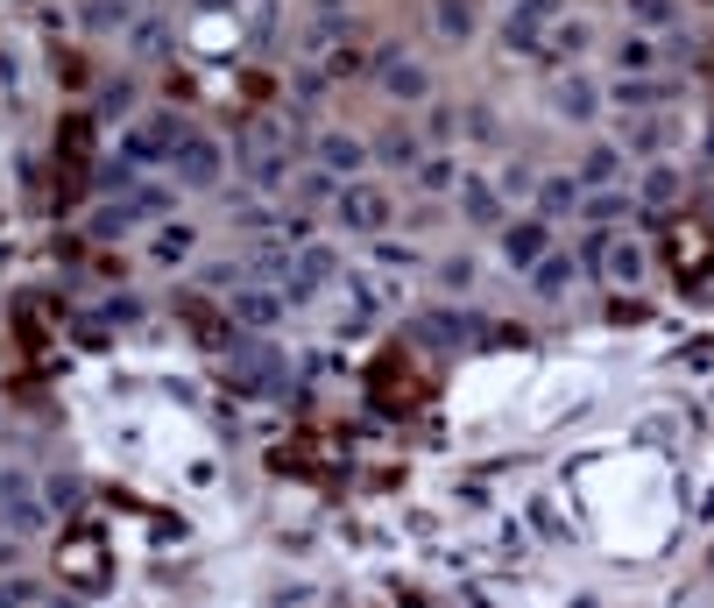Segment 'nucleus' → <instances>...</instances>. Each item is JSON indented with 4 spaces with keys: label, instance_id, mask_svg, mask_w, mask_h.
Wrapping results in <instances>:
<instances>
[{
    "label": "nucleus",
    "instance_id": "nucleus-1",
    "mask_svg": "<svg viewBox=\"0 0 714 608\" xmlns=\"http://www.w3.org/2000/svg\"><path fill=\"white\" fill-rule=\"evenodd\" d=\"M333 213H340L347 234H382L396 219V199L382 184H368V177H340L333 184Z\"/></svg>",
    "mask_w": 714,
    "mask_h": 608
},
{
    "label": "nucleus",
    "instance_id": "nucleus-2",
    "mask_svg": "<svg viewBox=\"0 0 714 608\" xmlns=\"http://www.w3.org/2000/svg\"><path fill=\"white\" fill-rule=\"evenodd\" d=\"M170 170H177V184H185V191H213L219 177H227V156H219L213 135H185L170 150Z\"/></svg>",
    "mask_w": 714,
    "mask_h": 608
},
{
    "label": "nucleus",
    "instance_id": "nucleus-3",
    "mask_svg": "<svg viewBox=\"0 0 714 608\" xmlns=\"http://www.w3.org/2000/svg\"><path fill=\"white\" fill-rule=\"evenodd\" d=\"M43 510H50V502H36V481H28L22 467H0V516H8V524L14 530H36Z\"/></svg>",
    "mask_w": 714,
    "mask_h": 608
},
{
    "label": "nucleus",
    "instance_id": "nucleus-4",
    "mask_svg": "<svg viewBox=\"0 0 714 608\" xmlns=\"http://www.w3.org/2000/svg\"><path fill=\"white\" fill-rule=\"evenodd\" d=\"M382 93L404 99V107H418V99H431V71L418 64V57H404V50H382Z\"/></svg>",
    "mask_w": 714,
    "mask_h": 608
},
{
    "label": "nucleus",
    "instance_id": "nucleus-5",
    "mask_svg": "<svg viewBox=\"0 0 714 608\" xmlns=\"http://www.w3.org/2000/svg\"><path fill=\"white\" fill-rule=\"evenodd\" d=\"M545 248H552V241H545V219L538 213H524L516 227H502V262H510V270H531Z\"/></svg>",
    "mask_w": 714,
    "mask_h": 608
},
{
    "label": "nucleus",
    "instance_id": "nucleus-6",
    "mask_svg": "<svg viewBox=\"0 0 714 608\" xmlns=\"http://www.w3.org/2000/svg\"><path fill=\"white\" fill-rule=\"evenodd\" d=\"M311 163H319L325 177H361L368 170V142L361 135H319V156Z\"/></svg>",
    "mask_w": 714,
    "mask_h": 608
},
{
    "label": "nucleus",
    "instance_id": "nucleus-7",
    "mask_svg": "<svg viewBox=\"0 0 714 608\" xmlns=\"http://www.w3.org/2000/svg\"><path fill=\"white\" fill-rule=\"evenodd\" d=\"M559 14V0H516V14L502 22V36H510V50H538L545 22Z\"/></svg>",
    "mask_w": 714,
    "mask_h": 608
},
{
    "label": "nucleus",
    "instance_id": "nucleus-8",
    "mask_svg": "<svg viewBox=\"0 0 714 608\" xmlns=\"http://www.w3.org/2000/svg\"><path fill=\"white\" fill-rule=\"evenodd\" d=\"M580 177H538V191H531V213L538 219H567V213H580Z\"/></svg>",
    "mask_w": 714,
    "mask_h": 608
},
{
    "label": "nucleus",
    "instance_id": "nucleus-9",
    "mask_svg": "<svg viewBox=\"0 0 714 608\" xmlns=\"http://www.w3.org/2000/svg\"><path fill=\"white\" fill-rule=\"evenodd\" d=\"M573 284H580V262L559 255V248H545V255L531 262V290H538V298H567Z\"/></svg>",
    "mask_w": 714,
    "mask_h": 608
},
{
    "label": "nucleus",
    "instance_id": "nucleus-10",
    "mask_svg": "<svg viewBox=\"0 0 714 608\" xmlns=\"http://www.w3.org/2000/svg\"><path fill=\"white\" fill-rule=\"evenodd\" d=\"M460 205H467V219H474V227H496V219H502V191L496 184H481V177H460Z\"/></svg>",
    "mask_w": 714,
    "mask_h": 608
},
{
    "label": "nucleus",
    "instance_id": "nucleus-11",
    "mask_svg": "<svg viewBox=\"0 0 714 608\" xmlns=\"http://www.w3.org/2000/svg\"><path fill=\"white\" fill-rule=\"evenodd\" d=\"M602 276L608 284H644V248L636 241H602Z\"/></svg>",
    "mask_w": 714,
    "mask_h": 608
},
{
    "label": "nucleus",
    "instance_id": "nucleus-12",
    "mask_svg": "<svg viewBox=\"0 0 714 608\" xmlns=\"http://www.w3.org/2000/svg\"><path fill=\"white\" fill-rule=\"evenodd\" d=\"M622 177V150L616 142H594L587 163H580V191H602V184H616Z\"/></svg>",
    "mask_w": 714,
    "mask_h": 608
},
{
    "label": "nucleus",
    "instance_id": "nucleus-13",
    "mask_svg": "<svg viewBox=\"0 0 714 608\" xmlns=\"http://www.w3.org/2000/svg\"><path fill=\"white\" fill-rule=\"evenodd\" d=\"M234 319L276 325V319H284V298H276V290H234Z\"/></svg>",
    "mask_w": 714,
    "mask_h": 608
},
{
    "label": "nucleus",
    "instance_id": "nucleus-14",
    "mask_svg": "<svg viewBox=\"0 0 714 608\" xmlns=\"http://www.w3.org/2000/svg\"><path fill=\"white\" fill-rule=\"evenodd\" d=\"M616 107H622V114H658V107H665V85H658V79H622V85H616Z\"/></svg>",
    "mask_w": 714,
    "mask_h": 608
},
{
    "label": "nucleus",
    "instance_id": "nucleus-15",
    "mask_svg": "<svg viewBox=\"0 0 714 608\" xmlns=\"http://www.w3.org/2000/svg\"><path fill=\"white\" fill-rule=\"evenodd\" d=\"M376 156L390 163V170H418V156H425V142L410 135V128H390V135L376 142Z\"/></svg>",
    "mask_w": 714,
    "mask_h": 608
},
{
    "label": "nucleus",
    "instance_id": "nucleus-16",
    "mask_svg": "<svg viewBox=\"0 0 714 608\" xmlns=\"http://www.w3.org/2000/svg\"><path fill=\"white\" fill-rule=\"evenodd\" d=\"M552 107L567 114V121H594V85L587 79H559L552 85Z\"/></svg>",
    "mask_w": 714,
    "mask_h": 608
},
{
    "label": "nucleus",
    "instance_id": "nucleus-17",
    "mask_svg": "<svg viewBox=\"0 0 714 608\" xmlns=\"http://www.w3.org/2000/svg\"><path fill=\"white\" fill-rule=\"evenodd\" d=\"M431 22H439L445 43H467V36H474V0H439V8H431Z\"/></svg>",
    "mask_w": 714,
    "mask_h": 608
},
{
    "label": "nucleus",
    "instance_id": "nucleus-18",
    "mask_svg": "<svg viewBox=\"0 0 714 608\" xmlns=\"http://www.w3.org/2000/svg\"><path fill=\"white\" fill-rule=\"evenodd\" d=\"M616 64H622V71H651V64H658V43L636 28V36H622V43H616Z\"/></svg>",
    "mask_w": 714,
    "mask_h": 608
},
{
    "label": "nucleus",
    "instance_id": "nucleus-19",
    "mask_svg": "<svg viewBox=\"0 0 714 608\" xmlns=\"http://www.w3.org/2000/svg\"><path fill=\"white\" fill-rule=\"evenodd\" d=\"M545 43H552V57H580V50H587L594 36H587V22H559V28H552Z\"/></svg>",
    "mask_w": 714,
    "mask_h": 608
},
{
    "label": "nucleus",
    "instance_id": "nucleus-20",
    "mask_svg": "<svg viewBox=\"0 0 714 608\" xmlns=\"http://www.w3.org/2000/svg\"><path fill=\"white\" fill-rule=\"evenodd\" d=\"M43 502H50V510H79V474H50V481H43Z\"/></svg>",
    "mask_w": 714,
    "mask_h": 608
},
{
    "label": "nucleus",
    "instance_id": "nucleus-21",
    "mask_svg": "<svg viewBox=\"0 0 714 608\" xmlns=\"http://www.w3.org/2000/svg\"><path fill=\"white\" fill-rule=\"evenodd\" d=\"M418 177H425V191H453L460 184V163H445V156H418Z\"/></svg>",
    "mask_w": 714,
    "mask_h": 608
},
{
    "label": "nucleus",
    "instance_id": "nucleus-22",
    "mask_svg": "<svg viewBox=\"0 0 714 608\" xmlns=\"http://www.w3.org/2000/svg\"><path fill=\"white\" fill-rule=\"evenodd\" d=\"M128 227H135V205H99L93 234H128Z\"/></svg>",
    "mask_w": 714,
    "mask_h": 608
},
{
    "label": "nucleus",
    "instance_id": "nucleus-23",
    "mask_svg": "<svg viewBox=\"0 0 714 608\" xmlns=\"http://www.w3.org/2000/svg\"><path fill=\"white\" fill-rule=\"evenodd\" d=\"M630 14L644 28H658V22H673V14H679V0H630Z\"/></svg>",
    "mask_w": 714,
    "mask_h": 608
},
{
    "label": "nucleus",
    "instance_id": "nucleus-24",
    "mask_svg": "<svg viewBox=\"0 0 714 608\" xmlns=\"http://www.w3.org/2000/svg\"><path fill=\"white\" fill-rule=\"evenodd\" d=\"M156 255H163V262H185V255H191V234H185V227H163V234H156Z\"/></svg>",
    "mask_w": 714,
    "mask_h": 608
},
{
    "label": "nucleus",
    "instance_id": "nucleus-25",
    "mask_svg": "<svg viewBox=\"0 0 714 608\" xmlns=\"http://www.w3.org/2000/svg\"><path fill=\"white\" fill-rule=\"evenodd\" d=\"M439 284H445V290H474V262H467V255L439 262Z\"/></svg>",
    "mask_w": 714,
    "mask_h": 608
},
{
    "label": "nucleus",
    "instance_id": "nucleus-26",
    "mask_svg": "<svg viewBox=\"0 0 714 608\" xmlns=\"http://www.w3.org/2000/svg\"><path fill=\"white\" fill-rule=\"evenodd\" d=\"M8 559H14V538H8V530H0V567H8Z\"/></svg>",
    "mask_w": 714,
    "mask_h": 608
}]
</instances>
